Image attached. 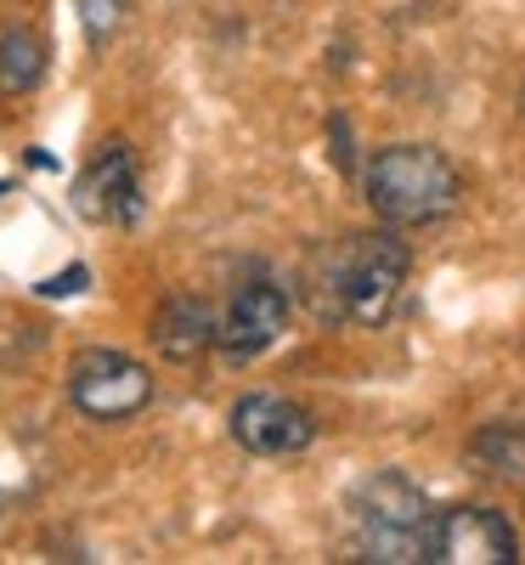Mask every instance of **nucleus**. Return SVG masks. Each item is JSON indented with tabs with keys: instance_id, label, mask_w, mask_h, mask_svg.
I'll list each match as a JSON object with an SVG mask.
<instances>
[{
	"instance_id": "obj_2",
	"label": "nucleus",
	"mask_w": 525,
	"mask_h": 565,
	"mask_svg": "<svg viewBox=\"0 0 525 565\" xmlns=\"http://www.w3.org/2000/svg\"><path fill=\"white\" fill-rule=\"evenodd\" d=\"M407 271H413V255L396 232H356L351 244L333 249L322 271V300L333 317H345L356 328H378L396 311Z\"/></svg>"
},
{
	"instance_id": "obj_14",
	"label": "nucleus",
	"mask_w": 525,
	"mask_h": 565,
	"mask_svg": "<svg viewBox=\"0 0 525 565\" xmlns=\"http://www.w3.org/2000/svg\"><path fill=\"white\" fill-rule=\"evenodd\" d=\"M7 193H12V186H7V181H0V199H7Z\"/></svg>"
},
{
	"instance_id": "obj_10",
	"label": "nucleus",
	"mask_w": 525,
	"mask_h": 565,
	"mask_svg": "<svg viewBox=\"0 0 525 565\" xmlns=\"http://www.w3.org/2000/svg\"><path fill=\"white\" fill-rule=\"evenodd\" d=\"M45 79V40L34 29H7L0 34V97H23Z\"/></svg>"
},
{
	"instance_id": "obj_7",
	"label": "nucleus",
	"mask_w": 525,
	"mask_h": 565,
	"mask_svg": "<svg viewBox=\"0 0 525 565\" xmlns=\"http://www.w3.org/2000/svg\"><path fill=\"white\" fill-rule=\"evenodd\" d=\"M282 328H289V295H282L277 282L255 277L244 289H232L226 311L215 317V345L232 362H249L282 334Z\"/></svg>"
},
{
	"instance_id": "obj_12",
	"label": "nucleus",
	"mask_w": 525,
	"mask_h": 565,
	"mask_svg": "<svg viewBox=\"0 0 525 565\" xmlns=\"http://www.w3.org/2000/svg\"><path fill=\"white\" fill-rule=\"evenodd\" d=\"M34 289H40L45 300H63V295H79V289H90V271H85V266H68V271H57V277L34 282Z\"/></svg>"
},
{
	"instance_id": "obj_8",
	"label": "nucleus",
	"mask_w": 525,
	"mask_h": 565,
	"mask_svg": "<svg viewBox=\"0 0 525 565\" xmlns=\"http://www.w3.org/2000/svg\"><path fill=\"white\" fill-rule=\"evenodd\" d=\"M141 186H136V153L125 148V141H103L97 153L85 159L79 181H74V210L85 221H103V226H125L136 221L141 210Z\"/></svg>"
},
{
	"instance_id": "obj_9",
	"label": "nucleus",
	"mask_w": 525,
	"mask_h": 565,
	"mask_svg": "<svg viewBox=\"0 0 525 565\" xmlns=\"http://www.w3.org/2000/svg\"><path fill=\"white\" fill-rule=\"evenodd\" d=\"M148 334H153V345H159L164 362H199L215 345V311L204 300H193V295H175V300H164L153 311Z\"/></svg>"
},
{
	"instance_id": "obj_6",
	"label": "nucleus",
	"mask_w": 525,
	"mask_h": 565,
	"mask_svg": "<svg viewBox=\"0 0 525 565\" xmlns=\"http://www.w3.org/2000/svg\"><path fill=\"white\" fill-rule=\"evenodd\" d=\"M429 559L436 565H514L519 537L497 509L481 503H458L436 509V537H429Z\"/></svg>"
},
{
	"instance_id": "obj_11",
	"label": "nucleus",
	"mask_w": 525,
	"mask_h": 565,
	"mask_svg": "<svg viewBox=\"0 0 525 565\" xmlns=\"http://www.w3.org/2000/svg\"><path fill=\"white\" fill-rule=\"evenodd\" d=\"M474 469L481 476H497V481H519L525 476V430H514V424H497V430H481L469 447Z\"/></svg>"
},
{
	"instance_id": "obj_3",
	"label": "nucleus",
	"mask_w": 525,
	"mask_h": 565,
	"mask_svg": "<svg viewBox=\"0 0 525 565\" xmlns=\"http://www.w3.org/2000/svg\"><path fill=\"white\" fill-rule=\"evenodd\" d=\"M351 526H356L362 559L418 565V559H429V537H436V503L424 498L418 481L390 469V476H373L351 498Z\"/></svg>"
},
{
	"instance_id": "obj_5",
	"label": "nucleus",
	"mask_w": 525,
	"mask_h": 565,
	"mask_svg": "<svg viewBox=\"0 0 525 565\" xmlns=\"http://www.w3.org/2000/svg\"><path fill=\"white\" fill-rule=\"evenodd\" d=\"M226 430H232L237 447L255 452V458H289V452H306L317 441V418L300 402H289V396L249 391V396L232 402Z\"/></svg>"
},
{
	"instance_id": "obj_4",
	"label": "nucleus",
	"mask_w": 525,
	"mask_h": 565,
	"mask_svg": "<svg viewBox=\"0 0 525 565\" xmlns=\"http://www.w3.org/2000/svg\"><path fill=\"white\" fill-rule=\"evenodd\" d=\"M68 402L97 424H125L153 402V373L125 351H79L68 367Z\"/></svg>"
},
{
	"instance_id": "obj_1",
	"label": "nucleus",
	"mask_w": 525,
	"mask_h": 565,
	"mask_svg": "<svg viewBox=\"0 0 525 565\" xmlns=\"http://www.w3.org/2000/svg\"><path fill=\"white\" fill-rule=\"evenodd\" d=\"M367 204L385 226H429L447 221L458 210V164L441 148H424V141H396V148H378L367 159Z\"/></svg>"
},
{
	"instance_id": "obj_13",
	"label": "nucleus",
	"mask_w": 525,
	"mask_h": 565,
	"mask_svg": "<svg viewBox=\"0 0 525 565\" xmlns=\"http://www.w3.org/2000/svg\"><path fill=\"white\" fill-rule=\"evenodd\" d=\"M114 12H119V0H90V23H97V34L114 29Z\"/></svg>"
}]
</instances>
